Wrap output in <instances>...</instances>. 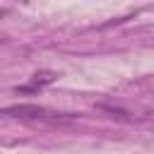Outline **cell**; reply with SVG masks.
Here are the masks:
<instances>
[{"label": "cell", "instance_id": "obj_1", "mask_svg": "<svg viewBox=\"0 0 154 154\" xmlns=\"http://www.w3.org/2000/svg\"><path fill=\"white\" fill-rule=\"evenodd\" d=\"M2 113L10 116V118H19V120H48V123L75 120L72 113H58V111H51V108L38 106V103H14V106H5Z\"/></svg>", "mask_w": 154, "mask_h": 154}, {"label": "cell", "instance_id": "obj_2", "mask_svg": "<svg viewBox=\"0 0 154 154\" xmlns=\"http://www.w3.org/2000/svg\"><path fill=\"white\" fill-rule=\"evenodd\" d=\"M96 111H101V113H106L108 118H113V120H120V123H140V120H154V111H149V108H144V111H140V108H125V106H120V103H108V101H101V103H96Z\"/></svg>", "mask_w": 154, "mask_h": 154}, {"label": "cell", "instance_id": "obj_3", "mask_svg": "<svg viewBox=\"0 0 154 154\" xmlns=\"http://www.w3.org/2000/svg\"><path fill=\"white\" fill-rule=\"evenodd\" d=\"M55 79H58V72H53V70H38V72H34V75L29 77L26 84L14 87V91H17V94H36V91L46 89L48 84H53Z\"/></svg>", "mask_w": 154, "mask_h": 154}]
</instances>
